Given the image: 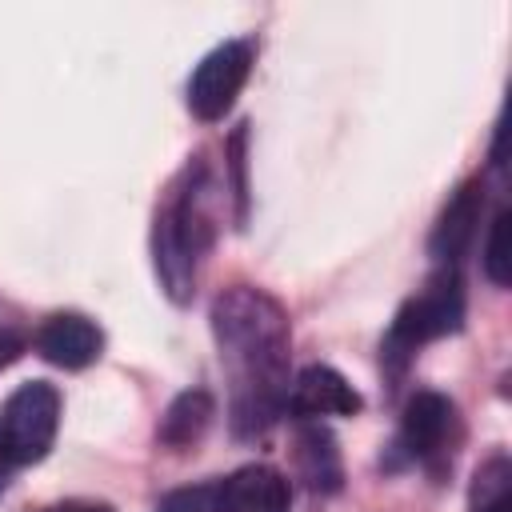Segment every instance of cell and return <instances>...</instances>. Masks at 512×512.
Returning a JSON list of instances; mask_svg holds the SVG:
<instances>
[{
	"instance_id": "obj_12",
	"label": "cell",
	"mask_w": 512,
	"mask_h": 512,
	"mask_svg": "<svg viewBox=\"0 0 512 512\" xmlns=\"http://www.w3.org/2000/svg\"><path fill=\"white\" fill-rule=\"evenodd\" d=\"M296 460H300L304 480L316 492H332L340 484V456H336V444H332L328 428H320V424L304 428L296 436Z\"/></svg>"
},
{
	"instance_id": "obj_9",
	"label": "cell",
	"mask_w": 512,
	"mask_h": 512,
	"mask_svg": "<svg viewBox=\"0 0 512 512\" xmlns=\"http://www.w3.org/2000/svg\"><path fill=\"white\" fill-rule=\"evenodd\" d=\"M284 400L296 416H356L360 412V392L328 364H308L292 380V392Z\"/></svg>"
},
{
	"instance_id": "obj_11",
	"label": "cell",
	"mask_w": 512,
	"mask_h": 512,
	"mask_svg": "<svg viewBox=\"0 0 512 512\" xmlns=\"http://www.w3.org/2000/svg\"><path fill=\"white\" fill-rule=\"evenodd\" d=\"M212 416H216V400H212L204 388H188V392H180V396L164 408L160 428H156V440H160L164 448H172V452H184V448H192V444L208 432Z\"/></svg>"
},
{
	"instance_id": "obj_3",
	"label": "cell",
	"mask_w": 512,
	"mask_h": 512,
	"mask_svg": "<svg viewBox=\"0 0 512 512\" xmlns=\"http://www.w3.org/2000/svg\"><path fill=\"white\" fill-rule=\"evenodd\" d=\"M464 320V288L456 268H440L428 276V284L400 304L388 336H384V360L404 364L420 344L456 332Z\"/></svg>"
},
{
	"instance_id": "obj_8",
	"label": "cell",
	"mask_w": 512,
	"mask_h": 512,
	"mask_svg": "<svg viewBox=\"0 0 512 512\" xmlns=\"http://www.w3.org/2000/svg\"><path fill=\"white\" fill-rule=\"evenodd\" d=\"M400 436H404L408 452L420 456V460L444 456L452 436H456V404L448 396H440V392H416L404 404Z\"/></svg>"
},
{
	"instance_id": "obj_5",
	"label": "cell",
	"mask_w": 512,
	"mask_h": 512,
	"mask_svg": "<svg viewBox=\"0 0 512 512\" xmlns=\"http://www.w3.org/2000/svg\"><path fill=\"white\" fill-rule=\"evenodd\" d=\"M252 56H256L252 40L216 44L188 76V112L196 120H204V124L220 120L236 104V96H240V88H244V80L252 72Z\"/></svg>"
},
{
	"instance_id": "obj_17",
	"label": "cell",
	"mask_w": 512,
	"mask_h": 512,
	"mask_svg": "<svg viewBox=\"0 0 512 512\" xmlns=\"http://www.w3.org/2000/svg\"><path fill=\"white\" fill-rule=\"evenodd\" d=\"M48 512H112L108 504H92V500H64V504H52Z\"/></svg>"
},
{
	"instance_id": "obj_7",
	"label": "cell",
	"mask_w": 512,
	"mask_h": 512,
	"mask_svg": "<svg viewBox=\"0 0 512 512\" xmlns=\"http://www.w3.org/2000/svg\"><path fill=\"white\" fill-rule=\"evenodd\" d=\"M480 208H484V188H480V180H464V184L452 192V200L444 204V212L436 216L432 236H428V252H432L444 268H452V264L472 248L476 228H480Z\"/></svg>"
},
{
	"instance_id": "obj_18",
	"label": "cell",
	"mask_w": 512,
	"mask_h": 512,
	"mask_svg": "<svg viewBox=\"0 0 512 512\" xmlns=\"http://www.w3.org/2000/svg\"><path fill=\"white\" fill-rule=\"evenodd\" d=\"M8 472H12V460H8V452L0 448V492H4V484H8Z\"/></svg>"
},
{
	"instance_id": "obj_15",
	"label": "cell",
	"mask_w": 512,
	"mask_h": 512,
	"mask_svg": "<svg viewBox=\"0 0 512 512\" xmlns=\"http://www.w3.org/2000/svg\"><path fill=\"white\" fill-rule=\"evenodd\" d=\"M156 512H224L220 504V484H188V488H172Z\"/></svg>"
},
{
	"instance_id": "obj_14",
	"label": "cell",
	"mask_w": 512,
	"mask_h": 512,
	"mask_svg": "<svg viewBox=\"0 0 512 512\" xmlns=\"http://www.w3.org/2000/svg\"><path fill=\"white\" fill-rule=\"evenodd\" d=\"M484 272L492 284H508L512 276V252H508V212H496L492 228H488V244H484Z\"/></svg>"
},
{
	"instance_id": "obj_4",
	"label": "cell",
	"mask_w": 512,
	"mask_h": 512,
	"mask_svg": "<svg viewBox=\"0 0 512 512\" xmlns=\"http://www.w3.org/2000/svg\"><path fill=\"white\" fill-rule=\"evenodd\" d=\"M60 428V392L48 380L20 384L0 408V448L12 464H36L48 456Z\"/></svg>"
},
{
	"instance_id": "obj_13",
	"label": "cell",
	"mask_w": 512,
	"mask_h": 512,
	"mask_svg": "<svg viewBox=\"0 0 512 512\" xmlns=\"http://www.w3.org/2000/svg\"><path fill=\"white\" fill-rule=\"evenodd\" d=\"M468 512H512V464L504 452L488 456L468 488Z\"/></svg>"
},
{
	"instance_id": "obj_16",
	"label": "cell",
	"mask_w": 512,
	"mask_h": 512,
	"mask_svg": "<svg viewBox=\"0 0 512 512\" xmlns=\"http://www.w3.org/2000/svg\"><path fill=\"white\" fill-rule=\"evenodd\" d=\"M20 348H24V340H20L12 328H4V324H0V368H4V364H12V360L20 356Z\"/></svg>"
},
{
	"instance_id": "obj_6",
	"label": "cell",
	"mask_w": 512,
	"mask_h": 512,
	"mask_svg": "<svg viewBox=\"0 0 512 512\" xmlns=\"http://www.w3.org/2000/svg\"><path fill=\"white\" fill-rule=\"evenodd\" d=\"M36 352L56 368H88L104 352V332L80 312H56L36 328Z\"/></svg>"
},
{
	"instance_id": "obj_10",
	"label": "cell",
	"mask_w": 512,
	"mask_h": 512,
	"mask_svg": "<svg viewBox=\"0 0 512 512\" xmlns=\"http://www.w3.org/2000/svg\"><path fill=\"white\" fill-rule=\"evenodd\" d=\"M220 504L224 512H288L292 484L268 464H248L220 480Z\"/></svg>"
},
{
	"instance_id": "obj_1",
	"label": "cell",
	"mask_w": 512,
	"mask_h": 512,
	"mask_svg": "<svg viewBox=\"0 0 512 512\" xmlns=\"http://www.w3.org/2000/svg\"><path fill=\"white\" fill-rule=\"evenodd\" d=\"M212 336L232 376V428L256 436L288 396V316L268 292L236 284L212 304Z\"/></svg>"
},
{
	"instance_id": "obj_2",
	"label": "cell",
	"mask_w": 512,
	"mask_h": 512,
	"mask_svg": "<svg viewBox=\"0 0 512 512\" xmlns=\"http://www.w3.org/2000/svg\"><path fill=\"white\" fill-rule=\"evenodd\" d=\"M212 240V224L200 212V188H176V196L156 212L152 252L156 272L172 300H188L196 284V260Z\"/></svg>"
}]
</instances>
